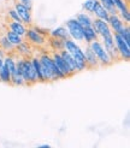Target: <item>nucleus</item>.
<instances>
[{
    "mask_svg": "<svg viewBox=\"0 0 130 148\" xmlns=\"http://www.w3.org/2000/svg\"><path fill=\"white\" fill-rule=\"evenodd\" d=\"M16 68L19 70L27 86L38 83V77H36V73H35L30 58H18L16 60Z\"/></svg>",
    "mask_w": 130,
    "mask_h": 148,
    "instance_id": "f257e3e1",
    "label": "nucleus"
},
{
    "mask_svg": "<svg viewBox=\"0 0 130 148\" xmlns=\"http://www.w3.org/2000/svg\"><path fill=\"white\" fill-rule=\"evenodd\" d=\"M88 46H89V48L94 52L95 57L98 58L100 66H108V65H111V64L113 63V62H112V59L110 58V56H108L107 51L104 48V46H103V43H101V41L95 40V41L90 42Z\"/></svg>",
    "mask_w": 130,
    "mask_h": 148,
    "instance_id": "f03ea898",
    "label": "nucleus"
},
{
    "mask_svg": "<svg viewBox=\"0 0 130 148\" xmlns=\"http://www.w3.org/2000/svg\"><path fill=\"white\" fill-rule=\"evenodd\" d=\"M66 29H68V32H69V35H70V39L71 40H74L76 42L83 41V28L76 21V18L69 19L66 22Z\"/></svg>",
    "mask_w": 130,
    "mask_h": 148,
    "instance_id": "7ed1b4c3",
    "label": "nucleus"
},
{
    "mask_svg": "<svg viewBox=\"0 0 130 148\" xmlns=\"http://www.w3.org/2000/svg\"><path fill=\"white\" fill-rule=\"evenodd\" d=\"M113 41H114V46L117 49L119 58H122L123 60H129L130 59V45L122 39V36L119 34H113Z\"/></svg>",
    "mask_w": 130,
    "mask_h": 148,
    "instance_id": "20e7f679",
    "label": "nucleus"
},
{
    "mask_svg": "<svg viewBox=\"0 0 130 148\" xmlns=\"http://www.w3.org/2000/svg\"><path fill=\"white\" fill-rule=\"evenodd\" d=\"M64 48L66 49L69 53L74 57L75 60H83L84 62V53H83V49L81 48V46L74 40H66L64 41Z\"/></svg>",
    "mask_w": 130,
    "mask_h": 148,
    "instance_id": "39448f33",
    "label": "nucleus"
},
{
    "mask_svg": "<svg viewBox=\"0 0 130 148\" xmlns=\"http://www.w3.org/2000/svg\"><path fill=\"white\" fill-rule=\"evenodd\" d=\"M39 60H40L41 64H43L45 66H47V68H48L51 71H52V73L54 75V77L57 78V81H58V79H63V78H65V76L62 73V71L58 69V66L54 64L52 57H51L48 53H43V54H41V56L39 57Z\"/></svg>",
    "mask_w": 130,
    "mask_h": 148,
    "instance_id": "423d86ee",
    "label": "nucleus"
},
{
    "mask_svg": "<svg viewBox=\"0 0 130 148\" xmlns=\"http://www.w3.org/2000/svg\"><path fill=\"white\" fill-rule=\"evenodd\" d=\"M52 59H53V62H54V64L58 66V69H59L60 71H62V73L65 76V78L66 77H70V76H74L75 75V72L72 71L70 68H69V65L65 63V60L62 58V56H60V53L59 52H53L52 53Z\"/></svg>",
    "mask_w": 130,
    "mask_h": 148,
    "instance_id": "0eeeda50",
    "label": "nucleus"
},
{
    "mask_svg": "<svg viewBox=\"0 0 130 148\" xmlns=\"http://www.w3.org/2000/svg\"><path fill=\"white\" fill-rule=\"evenodd\" d=\"M13 9L16 10V12L18 13V16L22 19V23H23V24L30 25L33 23V17H31V10L30 9H28L27 6L22 5L18 1L14 3V7H13Z\"/></svg>",
    "mask_w": 130,
    "mask_h": 148,
    "instance_id": "6e6552de",
    "label": "nucleus"
},
{
    "mask_svg": "<svg viewBox=\"0 0 130 148\" xmlns=\"http://www.w3.org/2000/svg\"><path fill=\"white\" fill-rule=\"evenodd\" d=\"M25 38H27L28 42L33 43V45H35V46H43V45L46 43L45 36L41 35V34H39L33 27L29 28V29H27V32H25Z\"/></svg>",
    "mask_w": 130,
    "mask_h": 148,
    "instance_id": "1a4fd4ad",
    "label": "nucleus"
},
{
    "mask_svg": "<svg viewBox=\"0 0 130 148\" xmlns=\"http://www.w3.org/2000/svg\"><path fill=\"white\" fill-rule=\"evenodd\" d=\"M92 27H93L94 30H95V33L98 34V36H100V38L112 34L110 27H108V24H107V22H105L103 19H98V18L93 19Z\"/></svg>",
    "mask_w": 130,
    "mask_h": 148,
    "instance_id": "9d476101",
    "label": "nucleus"
},
{
    "mask_svg": "<svg viewBox=\"0 0 130 148\" xmlns=\"http://www.w3.org/2000/svg\"><path fill=\"white\" fill-rule=\"evenodd\" d=\"M107 24L110 27L112 34H118L123 29V27H124V23H123V21L120 19L118 14H110Z\"/></svg>",
    "mask_w": 130,
    "mask_h": 148,
    "instance_id": "9b49d317",
    "label": "nucleus"
},
{
    "mask_svg": "<svg viewBox=\"0 0 130 148\" xmlns=\"http://www.w3.org/2000/svg\"><path fill=\"white\" fill-rule=\"evenodd\" d=\"M83 53H84V62H86L87 68L96 69L98 66H100L98 58L95 57V54H94V52L89 48V46L86 47V51H83Z\"/></svg>",
    "mask_w": 130,
    "mask_h": 148,
    "instance_id": "f8f14e48",
    "label": "nucleus"
},
{
    "mask_svg": "<svg viewBox=\"0 0 130 148\" xmlns=\"http://www.w3.org/2000/svg\"><path fill=\"white\" fill-rule=\"evenodd\" d=\"M49 35L51 38H55V39H60L63 41H66L70 39V35H69V32L66 27H58L53 30L49 32Z\"/></svg>",
    "mask_w": 130,
    "mask_h": 148,
    "instance_id": "ddd939ff",
    "label": "nucleus"
},
{
    "mask_svg": "<svg viewBox=\"0 0 130 148\" xmlns=\"http://www.w3.org/2000/svg\"><path fill=\"white\" fill-rule=\"evenodd\" d=\"M93 13H94V16H95L98 19H103V21H105V22H107V21H108V17H110V13L107 12V10H106L105 7L101 5L99 1L96 3L95 7H94Z\"/></svg>",
    "mask_w": 130,
    "mask_h": 148,
    "instance_id": "4468645a",
    "label": "nucleus"
},
{
    "mask_svg": "<svg viewBox=\"0 0 130 148\" xmlns=\"http://www.w3.org/2000/svg\"><path fill=\"white\" fill-rule=\"evenodd\" d=\"M16 51L22 58H28V57L30 58L31 57V46L25 41L21 42L19 45H17L16 46Z\"/></svg>",
    "mask_w": 130,
    "mask_h": 148,
    "instance_id": "2eb2a0df",
    "label": "nucleus"
},
{
    "mask_svg": "<svg viewBox=\"0 0 130 148\" xmlns=\"http://www.w3.org/2000/svg\"><path fill=\"white\" fill-rule=\"evenodd\" d=\"M95 40H99V36L95 33V30L93 29V27H86L83 28V41H86L87 43L93 42Z\"/></svg>",
    "mask_w": 130,
    "mask_h": 148,
    "instance_id": "dca6fc26",
    "label": "nucleus"
},
{
    "mask_svg": "<svg viewBox=\"0 0 130 148\" xmlns=\"http://www.w3.org/2000/svg\"><path fill=\"white\" fill-rule=\"evenodd\" d=\"M76 21L82 25V28L92 27V24H93V18H92V16H90V14H88L87 12H84V11L77 13Z\"/></svg>",
    "mask_w": 130,
    "mask_h": 148,
    "instance_id": "f3484780",
    "label": "nucleus"
},
{
    "mask_svg": "<svg viewBox=\"0 0 130 148\" xmlns=\"http://www.w3.org/2000/svg\"><path fill=\"white\" fill-rule=\"evenodd\" d=\"M9 30L13 32V33H16L21 36H24L25 35V32H27V27L23 24V23H18V22H9Z\"/></svg>",
    "mask_w": 130,
    "mask_h": 148,
    "instance_id": "a211bd4d",
    "label": "nucleus"
},
{
    "mask_svg": "<svg viewBox=\"0 0 130 148\" xmlns=\"http://www.w3.org/2000/svg\"><path fill=\"white\" fill-rule=\"evenodd\" d=\"M59 53H60L62 58L65 60V63H66V64L69 65V68H70L72 71H74L75 73H77V72H76V65H75V59H74V57H72L66 49L60 51Z\"/></svg>",
    "mask_w": 130,
    "mask_h": 148,
    "instance_id": "6ab92c4d",
    "label": "nucleus"
},
{
    "mask_svg": "<svg viewBox=\"0 0 130 148\" xmlns=\"http://www.w3.org/2000/svg\"><path fill=\"white\" fill-rule=\"evenodd\" d=\"M10 83L16 86V87H23V86H27L25 84V81L23 79V77H22L19 70L16 68V71H14L12 75H11V79H10Z\"/></svg>",
    "mask_w": 130,
    "mask_h": 148,
    "instance_id": "aec40b11",
    "label": "nucleus"
},
{
    "mask_svg": "<svg viewBox=\"0 0 130 148\" xmlns=\"http://www.w3.org/2000/svg\"><path fill=\"white\" fill-rule=\"evenodd\" d=\"M30 60H31V64H33V66H34L36 77H38V82H45V81H43V77H42L41 63H40V60H39V58H38V57H30Z\"/></svg>",
    "mask_w": 130,
    "mask_h": 148,
    "instance_id": "412c9836",
    "label": "nucleus"
},
{
    "mask_svg": "<svg viewBox=\"0 0 130 148\" xmlns=\"http://www.w3.org/2000/svg\"><path fill=\"white\" fill-rule=\"evenodd\" d=\"M5 36H6L7 40H9L13 46H17V45H19L21 42H23V41H24L23 36H21V35L16 34V33H13V32H11V30H7L6 34H5Z\"/></svg>",
    "mask_w": 130,
    "mask_h": 148,
    "instance_id": "4be33fe9",
    "label": "nucleus"
},
{
    "mask_svg": "<svg viewBox=\"0 0 130 148\" xmlns=\"http://www.w3.org/2000/svg\"><path fill=\"white\" fill-rule=\"evenodd\" d=\"M49 45H51V48H53L54 52H60L64 48V41L60 40V39H55V38H51L49 39Z\"/></svg>",
    "mask_w": 130,
    "mask_h": 148,
    "instance_id": "5701e85b",
    "label": "nucleus"
},
{
    "mask_svg": "<svg viewBox=\"0 0 130 148\" xmlns=\"http://www.w3.org/2000/svg\"><path fill=\"white\" fill-rule=\"evenodd\" d=\"M4 65L7 68V70L10 71L11 75H12L14 71H16V59H14L13 57L9 56V57L4 58Z\"/></svg>",
    "mask_w": 130,
    "mask_h": 148,
    "instance_id": "b1692460",
    "label": "nucleus"
},
{
    "mask_svg": "<svg viewBox=\"0 0 130 148\" xmlns=\"http://www.w3.org/2000/svg\"><path fill=\"white\" fill-rule=\"evenodd\" d=\"M14 47H16V46H13L12 43L7 40L6 36H1V38H0V48H1L3 51L12 52L14 49Z\"/></svg>",
    "mask_w": 130,
    "mask_h": 148,
    "instance_id": "393cba45",
    "label": "nucleus"
},
{
    "mask_svg": "<svg viewBox=\"0 0 130 148\" xmlns=\"http://www.w3.org/2000/svg\"><path fill=\"white\" fill-rule=\"evenodd\" d=\"M10 79H11V73L9 70H7L6 66L3 65L1 69H0V82L10 83Z\"/></svg>",
    "mask_w": 130,
    "mask_h": 148,
    "instance_id": "a878e982",
    "label": "nucleus"
},
{
    "mask_svg": "<svg viewBox=\"0 0 130 148\" xmlns=\"http://www.w3.org/2000/svg\"><path fill=\"white\" fill-rule=\"evenodd\" d=\"M99 0H86V1L82 4V10L87 13H93V10L95 7L96 3Z\"/></svg>",
    "mask_w": 130,
    "mask_h": 148,
    "instance_id": "bb28decb",
    "label": "nucleus"
},
{
    "mask_svg": "<svg viewBox=\"0 0 130 148\" xmlns=\"http://www.w3.org/2000/svg\"><path fill=\"white\" fill-rule=\"evenodd\" d=\"M112 4L118 12H122V11L129 9L128 4H127V0H112Z\"/></svg>",
    "mask_w": 130,
    "mask_h": 148,
    "instance_id": "cd10ccee",
    "label": "nucleus"
},
{
    "mask_svg": "<svg viewBox=\"0 0 130 148\" xmlns=\"http://www.w3.org/2000/svg\"><path fill=\"white\" fill-rule=\"evenodd\" d=\"M118 34L122 36V39L124 40L128 45H130V28H129V24H124L123 29Z\"/></svg>",
    "mask_w": 130,
    "mask_h": 148,
    "instance_id": "c85d7f7f",
    "label": "nucleus"
},
{
    "mask_svg": "<svg viewBox=\"0 0 130 148\" xmlns=\"http://www.w3.org/2000/svg\"><path fill=\"white\" fill-rule=\"evenodd\" d=\"M7 16H9V18L13 22H18V23H22V19L19 18L18 13L16 12V10L14 9H9L7 10Z\"/></svg>",
    "mask_w": 130,
    "mask_h": 148,
    "instance_id": "c756f323",
    "label": "nucleus"
},
{
    "mask_svg": "<svg viewBox=\"0 0 130 148\" xmlns=\"http://www.w3.org/2000/svg\"><path fill=\"white\" fill-rule=\"evenodd\" d=\"M118 13H119L118 16L123 21V23H124V24H129L130 23V12H129V9L122 11V12H118Z\"/></svg>",
    "mask_w": 130,
    "mask_h": 148,
    "instance_id": "7c9ffc66",
    "label": "nucleus"
},
{
    "mask_svg": "<svg viewBox=\"0 0 130 148\" xmlns=\"http://www.w3.org/2000/svg\"><path fill=\"white\" fill-rule=\"evenodd\" d=\"M18 3H21L22 5L27 6L28 9H30V10H31V7H33V0H18Z\"/></svg>",
    "mask_w": 130,
    "mask_h": 148,
    "instance_id": "2f4dec72",
    "label": "nucleus"
},
{
    "mask_svg": "<svg viewBox=\"0 0 130 148\" xmlns=\"http://www.w3.org/2000/svg\"><path fill=\"white\" fill-rule=\"evenodd\" d=\"M36 148H51V146L49 145H40V146H38Z\"/></svg>",
    "mask_w": 130,
    "mask_h": 148,
    "instance_id": "473e14b6",
    "label": "nucleus"
},
{
    "mask_svg": "<svg viewBox=\"0 0 130 148\" xmlns=\"http://www.w3.org/2000/svg\"><path fill=\"white\" fill-rule=\"evenodd\" d=\"M4 65V58L0 57V69H1V66Z\"/></svg>",
    "mask_w": 130,
    "mask_h": 148,
    "instance_id": "72a5a7b5",
    "label": "nucleus"
}]
</instances>
